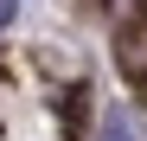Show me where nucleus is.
Listing matches in <instances>:
<instances>
[{"label": "nucleus", "instance_id": "1", "mask_svg": "<svg viewBox=\"0 0 147 141\" xmlns=\"http://www.w3.org/2000/svg\"><path fill=\"white\" fill-rule=\"evenodd\" d=\"M115 70L128 83H147V13H128L115 26Z\"/></svg>", "mask_w": 147, "mask_h": 141}, {"label": "nucleus", "instance_id": "2", "mask_svg": "<svg viewBox=\"0 0 147 141\" xmlns=\"http://www.w3.org/2000/svg\"><path fill=\"white\" fill-rule=\"evenodd\" d=\"M102 141H134V128H128V115H121V109L102 115Z\"/></svg>", "mask_w": 147, "mask_h": 141}, {"label": "nucleus", "instance_id": "3", "mask_svg": "<svg viewBox=\"0 0 147 141\" xmlns=\"http://www.w3.org/2000/svg\"><path fill=\"white\" fill-rule=\"evenodd\" d=\"M13 13H19V0H0V26H13Z\"/></svg>", "mask_w": 147, "mask_h": 141}, {"label": "nucleus", "instance_id": "4", "mask_svg": "<svg viewBox=\"0 0 147 141\" xmlns=\"http://www.w3.org/2000/svg\"><path fill=\"white\" fill-rule=\"evenodd\" d=\"M128 13H147V0H128Z\"/></svg>", "mask_w": 147, "mask_h": 141}]
</instances>
